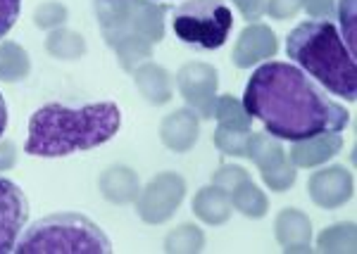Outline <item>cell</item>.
<instances>
[{"mask_svg": "<svg viewBox=\"0 0 357 254\" xmlns=\"http://www.w3.org/2000/svg\"><path fill=\"white\" fill-rule=\"evenodd\" d=\"M102 40L124 72L153 57V48L165 38L167 5L153 0H93Z\"/></svg>", "mask_w": 357, "mask_h": 254, "instance_id": "cell-4", "label": "cell"}, {"mask_svg": "<svg viewBox=\"0 0 357 254\" xmlns=\"http://www.w3.org/2000/svg\"><path fill=\"white\" fill-rule=\"evenodd\" d=\"M98 186H100L102 198L112 202V205H131V202H136L138 193H141L138 174L124 164H114L102 171Z\"/></svg>", "mask_w": 357, "mask_h": 254, "instance_id": "cell-16", "label": "cell"}, {"mask_svg": "<svg viewBox=\"0 0 357 254\" xmlns=\"http://www.w3.org/2000/svg\"><path fill=\"white\" fill-rule=\"evenodd\" d=\"M319 252H355V223H333L324 228L317 238Z\"/></svg>", "mask_w": 357, "mask_h": 254, "instance_id": "cell-23", "label": "cell"}, {"mask_svg": "<svg viewBox=\"0 0 357 254\" xmlns=\"http://www.w3.org/2000/svg\"><path fill=\"white\" fill-rule=\"evenodd\" d=\"M245 178H250V174H248L243 166L229 164V166H222V169L217 171L215 178H212V183H215V186H220V188H224L227 193H231V190L238 186L241 181H245Z\"/></svg>", "mask_w": 357, "mask_h": 254, "instance_id": "cell-28", "label": "cell"}, {"mask_svg": "<svg viewBox=\"0 0 357 254\" xmlns=\"http://www.w3.org/2000/svg\"><path fill=\"white\" fill-rule=\"evenodd\" d=\"M186 198V181L176 171H162L153 176L146 188H141L136 198V212L146 223H165L176 214Z\"/></svg>", "mask_w": 357, "mask_h": 254, "instance_id": "cell-8", "label": "cell"}, {"mask_svg": "<svg viewBox=\"0 0 357 254\" xmlns=\"http://www.w3.org/2000/svg\"><path fill=\"white\" fill-rule=\"evenodd\" d=\"M243 107L264 131L279 141H305L321 134H341L350 112L289 62H264L245 84Z\"/></svg>", "mask_w": 357, "mask_h": 254, "instance_id": "cell-1", "label": "cell"}, {"mask_svg": "<svg viewBox=\"0 0 357 254\" xmlns=\"http://www.w3.org/2000/svg\"><path fill=\"white\" fill-rule=\"evenodd\" d=\"M229 198H231L234 209H238L241 214L248 216V219H262L269 212L267 195H264L262 190L252 183V178L241 181L238 186L229 193Z\"/></svg>", "mask_w": 357, "mask_h": 254, "instance_id": "cell-20", "label": "cell"}, {"mask_svg": "<svg viewBox=\"0 0 357 254\" xmlns=\"http://www.w3.org/2000/svg\"><path fill=\"white\" fill-rule=\"evenodd\" d=\"M215 119L220 121V126H224V129H234V131L252 129V117L245 112L243 100H238V97H234V95L217 97Z\"/></svg>", "mask_w": 357, "mask_h": 254, "instance_id": "cell-22", "label": "cell"}, {"mask_svg": "<svg viewBox=\"0 0 357 254\" xmlns=\"http://www.w3.org/2000/svg\"><path fill=\"white\" fill-rule=\"evenodd\" d=\"M234 15L224 0H186L172 10V31L183 45L217 50L229 40Z\"/></svg>", "mask_w": 357, "mask_h": 254, "instance_id": "cell-6", "label": "cell"}, {"mask_svg": "<svg viewBox=\"0 0 357 254\" xmlns=\"http://www.w3.org/2000/svg\"><path fill=\"white\" fill-rule=\"evenodd\" d=\"M193 212L195 216L203 223H210V226H222L227 223L234 214V205L229 193L220 186H205L195 193L193 198Z\"/></svg>", "mask_w": 357, "mask_h": 254, "instance_id": "cell-18", "label": "cell"}, {"mask_svg": "<svg viewBox=\"0 0 357 254\" xmlns=\"http://www.w3.org/2000/svg\"><path fill=\"white\" fill-rule=\"evenodd\" d=\"M5 129H8V105H5V97L0 95V138H3Z\"/></svg>", "mask_w": 357, "mask_h": 254, "instance_id": "cell-34", "label": "cell"}, {"mask_svg": "<svg viewBox=\"0 0 357 254\" xmlns=\"http://www.w3.org/2000/svg\"><path fill=\"white\" fill-rule=\"evenodd\" d=\"M279 53V40H276V33L269 29L267 24H260V22H252L248 24L243 31H241L238 40L234 45V65L238 69H248L255 67L260 62L269 60Z\"/></svg>", "mask_w": 357, "mask_h": 254, "instance_id": "cell-12", "label": "cell"}, {"mask_svg": "<svg viewBox=\"0 0 357 254\" xmlns=\"http://www.w3.org/2000/svg\"><path fill=\"white\" fill-rule=\"evenodd\" d=\"M310 198L317 207H324V209H338L345 202L353 198L355 181L345 166H324V169L314 171L310 176L307 183Z\"/></svg>", "mask_w": 357, "mask_h": 254, "instance_id": "cell-11", "label": "cell"}, {"mask_svg": "<svg viewBox=\"0 0 357 254\" xmlns=\"http://www.w3.org/2000/svg\"><path fill=\"white\" fill-rule=\"evenodd\" d=\"M341 150H343V136L341 134H321V136L305 138V141L293 143L289 159L296 166L312 169V166H321L324 161L336 157Z\"/></svg>", "mask_w": 357, "mask_h": 254, "instance_id": "cell-14", "label": "cell"}, {"mask_svg": "<svg viewBox=\"0 0 357 254\" xmlns=\"http://www.w3.org/2000/svg\"><path fill=\"white\" fill-rule=\"evenodd\" d=\"M336 17H338V24H341V36L348 45V50L353 55H357V31H355V0H338L336 5Z\"/></svg>", "mask_w": 357, "mask_h": 254, "instance_id": "cell-26", "label": "cell"}, {"mask_svg": "<svg viewBox=\"0 0 357 254\" xmlns=\"http://www.w3.org/2000/svg\"><path fill=\"white\" fill-rule=\"evenodd\" d=\"M31 74V57L15 40H0V81L17 84Z\"/></svg>", "mask_w": 357, "mask_h": 254, "instance_id": "cell-19", "label": "cell"}, {"mask_svg": "<svg viewBox=\"0 0 357 254\" xmlns=\"http://www.w3.org/2000/svg\"><path fill=\"white\" fill-rule=\"evenodd\" d=\"M205 247L203 230L193 223H183L165 238V252H200Z\"/></svg>", "mask_w": 357, "mask_h": 254, "instance_id": "cell-24", "label": "cell"}, {"mask_svg": "<svg viewBox=\"0 0 357 254\" xmlns=\"http://www.w3.org/2000/svg\"><path fill=\"white\" fill-rule=\"evenodd\" d=\"M236 8L241 10V15L248 22H257L264 17V8H267V0H234Z\"/></svg>", "mask_w": 357, "mask_h": 254, "instance_id": "cell-31", "label": "cell"}, {"mask_svg": "<svg viewBox=\"0 0 357 254\" xmlns=\"http://www.w3.org/2000/svg\"><path fill=\"white\" fill-rule=\"evenodd\" d=\"M303 10L301 0H267L264 15H269L272 19H291Z\"/></svg>", "mask_w": 357, "mask_h": 254, "instance_id": "cell-30", "label": "cell"}, {"mask_svg": "<svg viewBox=\"0 0 357 254\" xmlns=\"http://www.w3.org/2000/svg\"><path fill=\"white\" fill-rule=\"evenodd\" d=\"M301 5L317 19H329L333 15V0H301Z\"/></svg>", "mask_w": 357, "mask_h": 254, "instance_id": "cell-32", "label": "cell"}, {"mask_svg": "<svg viewBox=\"0 0 357 254\" xmlns=\"http://www.w3.org/2000/svg\"><path fill=\"white\" fill-rule=\"evenodd\" d=\"M200 136V117L191 107L176 109V112L167 114L160 124V138H162L165 148L172 152H188Z\"/></svg>", "mask_w": 357, "mask_h": 254, "instance_id": "cell-13", "label": "cell"}, {"mask_svg": "<svg viewBox=\"0 0 357 254\" xmlns=\"http://www.w3.org/2000/svg\"><path fill=\"white\" fill-rule=\"evenodd\" d=\"M45 50L57 60H79V57L86 55V40L82 33L57 26L45 38Z\"/></svg>", "mask_w": 357, "mask_h": 254, "instance_id": "cell-21", "label": "cell"}, {"mask_svg": "<svg viewBox=\"0 0 357 254\" xmlns=\"http://www.w3.org/2000/svg\"><path fill=\"white\" fill-rule=\"evenodd\" d=\"M245 157L260 169V176L264 186L274 193H286L293 188L298 178V166L289 159V154L281 148V141L274 136L264 134H252L248 136L245 143Z\"/></svg>", "mask_w": 357, "mask_h": 254, "instance_id": "cell-7", "label": "cell"}, {"mask_svg": "<svg viewBox=\"0 0 357 254\" xmlns=\"http://www.w3.org/2000/svg\"><path fill=\"white\" fill-rule=\"evenodd\" d=\"M15 254H107L112 242L96 221L79 212H57L22 230Z\"/></svg>", "mask_w": 357, "mask_h": 254, "instance_id": "cell-5", "label": "cell"}, {"mask_svg": "<svg viewBox=\"0 0 357 254\" xmlns=\"http://www.w3.org/2000/svg\"><path fill=\"white\" fill-rule=\"evenodd\" d=\"M67 8L57 0H48V3L38 5L36 13H33V24L38 29H45V31H53V29L62 26L67 22Z\"/></svg>", "mask_w": 357, "mask_h": 254, "instance_id": "cell-27", "label": "cell"}, {"mask_svg": "<svg viewBox=\"0 0 357 254\" xmlns=\"http://www.w3.org/2000/svg\"><path fill=\"white\" fill-rule=\"evenodd\" d=\"M176 88L200 119L215 117L220 74L207 62H188L176 72Z\"/></svg>", "mask_w": 357, "mask_h": 254, "instance_id": "cell-9", "label": "cell"}, {"mask_svg": "<svg viewBox=\"0 0 357 254\" xmlns=\"http://www.w3.org/2000/svg\"><path fill=\"white\" fill-rule=\"evenodd\" d=\"M122 126V112L114 102H48L29 119L24 152L31 157H67L112 141Z\"/></svg>", "mask_w": 357, "mask_h": 254, "instance_id": "cell-2", "label": "cell"}, {"mask_svg": "<svg viewBox=\"0 0 357 254\" xmlns=\"http://www.w3.org/2000/svg\"><path fill=\"white\" fill-rule=\"evenodd\" d=\"M20 150L13 141H0V171H10L17 164Z\"/></svg>", "mask_w": 357, "mask_h": 254, "instance_id": "cell-33", "label": "cell"}, {"mask_svg": "<svg viewBox=\"0 0 357 254\" xmlns=\"http://www.w3.org/2000/svg\"><path fill=\"white\" fill-rule=\"evenodd\" d=\"M274 233L284 252H310L312 247V223L301 209H284L276 216Z\"/></svg>", "mask_w": 357, "mask_h": 254, "instance_id": "cell-15", "label": "cell"}, {"mask_svg": "<svg viewBox=\"0 0 357 254\" xmlns=\"http://www.w3.org/2000/svg\"><path fill=\"white\" fill-rule=\"evenodd\" d=\"M22 13V0H0V38L10 33Z\"/></svg>", "mask_w": 357, "mask_h": 254, "instance_id": "cell-29", "label": "cell"}, {"mask_svg": "<svg viewBox=\"0 0 357 254\" xmlns=\"http://www.w3.org/2000/svg\"><path fill=\"white\" fill-rule=\"evenodd\" d=\"M134 81L138 93L143 95V100L151 105H167L172 100V74L165 67L155 65V62H141L134 69Z\"/></svg>", "mask_w": 357, "mask_h": 254, "instance_id": "cell-17", "label": "cell"}, {"mask_svg": "<svg viewBox=\"0 0 357 254\" xmlns=\"http://www.w3.org/2000/svg\"><path fill=\"white\" fill-rule=\"evenodd\" d=\"M248 136H250V131H234V129H224V126H217L215 145L224 154H231V157H245Z\"/></svg>", "mask_w": 357, "mask_h": 254, "instance_id": "cell-25", "label": "cell"}, {"mask_svg": "<svg viewBox=\"0 0 357 254\" xmlns=\"http://www.w3.org/2000/svg\"><path fill=\"white\" fill-rule=\"evenodd\" d=\"M286 55L326 93L348 102L357 97V65L338 26L329 19L301 22L286 36Z\"/></svg>", "mask_w": 357, "mask_h": 254, "instance_id": "cell-3", "label": "cell"}, {"mask_svg": "<svg viewBox=\"0 0 357 254\" xmlns=\"http://www.w3.org/2000/svg\"><path fill=\"white\" fill-rule=\"evenodd\" d=\"M29 221V200L15 181L0 176V254L15 250Z\"/></svg>", "mask_w": 357, "mask_h": 254, "instance_id": "cell-10", "label": "cell"}]
</instances>
